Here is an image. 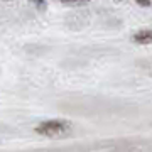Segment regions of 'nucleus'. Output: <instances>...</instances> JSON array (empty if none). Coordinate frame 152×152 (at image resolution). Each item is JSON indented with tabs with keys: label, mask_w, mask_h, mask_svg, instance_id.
<instances>
[{
	"label": "nucleus",
	"mask_w": 152,
	"mask_h": 152,
	"mask_svg": "<svg viewBox=\"0 0 152 152\" xmlns=\"http://www.w3.org/2000/svg\"><path fill=\"white\" fill-rule=\"evenodd\" d=\"M36 132L48 137H59L69 132V124H66L63 120H49V122H42L41 125H37Z\"/></svg>",
	"instance_id": "f257e3e1"
},
{
	"label": "nucleus",
	"mask_w": 152,
	"mask_h": 152,
	"mask_svg": "<svg viewBox=\"0 0 152 152\" xmlns=\"http://www.w3.org/2000/svg\"><path fill=\"white\" fill-rule=\"evenodd\" d=\"M134 41L135 42H139V44H151L152 42V31H140V32H137V34H134Z\"/></svg>",
	"instance_id": "f03ea898"
},
{
	"label": "nucleus",
	"mask_w": 152,
	"mask_h": 152,
	"mask_svg": "<svg viewBox=\"0 0 152 152\" xmlns=\"http://www.w3.org/2000/svg\"><path fill=\"white\" fill-rule=\"evenodd\" d=\"M61 2H64V4H85L88 0H61Z\"/></svg>",
	"instance_id": "7ed1b4c3"
},
{
	"label": "nucleus",
	"mask_w": 152,
	"mask_h": 152,
	"mask_svg": "<svg viewBox=\"0 0 152 152\" xmlns=\"http://www.w3.org/2000/svg\"><path fill=\"white\" fill-rule=\"evenodd\" d=\"M139 4H142V5H151V2L149 0H137Z\"/></svg>",
	"instance_id": "20e7f679"
},
{
	"label": "nucleus",
	"mask_w": 152,
	"mask_h": 152,
	"mask_svg": "<svg viewBox=\"0 0 152 152\" xmlns=\"http://www.w3.org/2000/svg\"><path fill=\"white\" fill-rule=\"evenodd\" d=\"M31 2H36L39 7H42V5H44V0H31Z\"/></svg>",
	"instance_id": "39448f33"
}]
</instances>
